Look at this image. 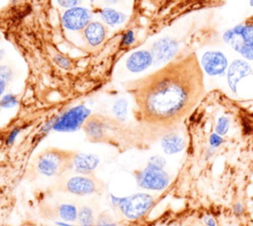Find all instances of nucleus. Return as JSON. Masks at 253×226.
<instances>
[{
	"label": "nucleus",
	"mask_w": 253,
	"mask_h": 226,
	"mask_svg": "<svg viewBox=\"0 0 253 226\" xmlns=\"http://www.w3.org/2000/svg\"><path fill=\"white\" fill-rule=\"evenodd\" d=\"M134 84L141 120L163 135L181 124L206 92L204 70L195 52L171 60Z\"/></svg>",
	"instance_id": "obj_1"
},
{
	"label": "nucleus",
	"mask_w": 253,
	"mask_h": 226,
	"mask_svg": "<svg viewBox=\"0 0 253 226\" xmlns=\"http://www.w3.org/2000/svg\"><path fill=\"white\" fill-rule=\"evenodd\" d=\"M110 201L126 218L130 220L144 216L154 203L153 196L144 192H137L127 196H118L110 193Z\"/></svg>",
	"instance_id": "obj_2"
},
{
	"label": "nucleus",
	"mask_w": 253,
	"mask_h": 226,
	"mask_svg": "<svg viewBox=\"0 0 253 226\" xmlns=\"http://www.w3.org/2000/svg\"><path fill=\"white\" fill-rule=\"evenodd\" d=\"M74 152L51 148L41 153L37 159V170L46 177H53L69 169Z\"/></svg>",
	"instance_id": "obj_3"
},
{
	"label": "nucleus",
	"mask_w": 253,
	"mask_h": 226,
	"mask_svg": "<svg viewBox=\"0 0 253 226\" xmlns=\"http://www.w3.org/2000/svg\"><path fill=\"white\" fill-rule=\"evenodd\" d=\"M91 116V110L85 105H77L68 109L56 117L52 130L57 132H73L80 129Z\"/></svg>",
	"instance_id": "obj_4"
},
{
	"label": "nucleus",
	"mask_w": 253,
	"mask_h": 226,
	"mask_svg": "<svg viewBox=\"0 0 253 226\" xmlns=\"http://www.w3.org/2000/svg\"><path fill=\"white\" fill-rule=\"evenodd\" d=\"M134 178L138 187L149 190H162L169 184L168 174L160 168L147 166L134 172Z\"/></svg>",
	"instance_id": "obj_5"
},
{
	"label": "nucleus",
	"mask_w": 253,
	"mask_h": 226,
	"mask_svg": "<svg viewBox=\"0 0 253 226\" xmlns=\"http://www.w3.org/2000/svg\"><path fill=\"white\" fill-rule=\"evenodd\" d=\"M92 11L86 7L76 6L66 9L61 16L64 29L71 32H82L92 21Z\"/></svg>",
	"instance_id": "obj_6"
},
{
	"label": "nucleus",
	"mask_w": 253,
	"mask_h": 226,
	"mask_svg": "<svg viewBox=\"0 0 253 226\" xmlns=\"http://www.w3.org/2000/svg\"><path fill=\"white\" fill-rule=\"evenodd\" d=\"M65 189L75 195H89L101 190V183L95 177L79 174L66 181Z\"/></svg>",
	"instance_id": "obj_7"
},
{
	"label": "nucleus",
	"mask_w": 253,
	"mask_h": 226,
	"mask_svg": "<svg viewBox=\"0 0 253 226\" xmlns=\"http://www.w3.org/2000/svg\"><path fill=\"white\" fill-rule=\"evenodd\" d=\"M179 49L178 41L170 37L160 38L155 40L150 48V52L153 57V63L161 64L168 63L177 54Z\"/></svg>",
	"instance_id": "obj_8"
},
{
	"label": "nucleus",
	"mask_w": 253,
	"mask_h": 226,
	"mask_svg": "<svg viewBox=\"0 0 253 226\" xmlns=\"http://www.w3.org/2000/svg\"><path fill=\"white\" fill-rule=\"evenodd\" d=\"M200 63L203 70L210 76L223 75L228 66L226 56L220 51L205 52Z\"/></svg>",
	"instance_id": "obj_9"
},
{
	"label": "nucleus",
	"mask_w": 253,
	"mask_h": 226,
	"mask_svg": "<svg viewBox=\"0 0 253 226\" xmlns=\"http://www.w3.org/2000/svg\"><path fill=\"white\" fill-rule=\"evenodd\" d=\"M107 34L108 31L104 23L99 21H91L82 31V38L88 46L96 48L103 44V42L106 40Z\"/></svg>",
	"instance_id": "obj_10"
},
{
	"label": "nucleus",
	"mask_w": 253,
	"mask_h": 226,
	"mask_svg": "<svg viewBox=\"0 0 253 226\" xmlns=\"http://www.w3.org/2000/svg\"><path fill=\"white\" fill-rule=\"evenodd\" d=\"M100 158L91 153H75L70 162L69 169H72L77 174L90 175L99 165Z\"/></svg>",
	"instance_id": "obj_11"
},
{
	"label": "nucleus",
	"mask_w": 253,
	"mask_h": 226,
	"mask_svg": "<svg viewBox=\"0 0 253 226\" xmlns=\"http://www.w3.org/2000/svg\"><path fill=\"white\" fill-rule=\"evenodd\" d=\"M252 74V69L249 63L242 59L233 60L227 69V84L229 89L237 92V84L248 75Z\"/></svg>",
	"instance_id": "obj_12"
},
{
	"label": "nucleus",
	"mask_w": 253,
	"mask_h": 226,
	"mask_svg": "<svg viewBox=\"0 0 253 226\" xmlns=\"http://www.w3.org/2000/svg\"><path fill=\"white\" fill-rule=\"evenodd\" d=\"M153 64V57L150 51L139 49L131 52L126 60V67L131 73H140Z\"/></svg>",
	"instance_id": "obj_13"
},
{
	"label": "nucleus",
	"mask_w": 253,
	"mask_h": 226,
	"mask_svg": "<svg viewBox=\"0 0 253 226\" xmlns=\"http://www.w3.org/2000/svg\"><path fill=\"white\" fill-rule=\"evenodd\" d=\"M83 129L87 137L94 142L103 141L107 136V126L98 116H90L84 123Z\"/></svg>",
	"instance_id": "obj_14"
},
{
	"label": "nucleus",
	"mask_w": 253,
	"mask_h": 226,
	"mask_svg": "<svg viewBox=\"0 0 253 226\" xmlns=\"http://www.w3.org/2000/svg\"><path fill=\"white\" fill-rule=\"evenodd\" d=\"M161 147L167 155H173L181 152L185 147V142L182 136L174 131L162 135Z\"/></svg>",
	"instance_id": "obj_15"
},
{
	"label": "nucleus",
	"mask_w": 253,
	"mask_h": 226,
	"mask_svg": "<svg viewBox=\"0 0 253 226\" xmlns=\"http://www.w3.org/2000/svg\"><path fill=\"white\" fill-rule=\"evenodd\" d=\"M99 15L101 17V20L104 22V24L111 27L121 25L125 23V21L126 20V14L109 6H106L100 9Z\"/></svg>",
	"instance_id": "obj_16"
},
{
	"label": "nucleus",
	"mask_w": 253,
	"mask_h": 226,
	"mask_svg": "<svg viewBox=\"0 0 253 226\" xmlns=\"http://www.w3.org/2000/svg\"><path fill=\"white\" fill-rule=\"evenodd\" d=\"M58 215L65 222H73L77 220L78 209L74 204L62 203L58 207Z\"/></svg>",
	"instance_id": "obj_17"
},
{
	"label": "nucleus",
	"mask_w": 253,
	"mask_h": 226,
	"mask_svg": "<svg viewBox=\"0 0 253 226\" xmlns=\"http://www.w3.org/2000/svg\"><path fill=\"white\" fill-rule=\"evenodd\" d=\"M127 107L128 103L125 98H119L113 104V113L119 121H126L127 118Z\"/></svg>",
	"instance_id": "obj_18"
},
{
	"label": "nucleus",
	"mask_w": 253,
	"mask_h": 226,
	"mask_svg": "<svg viewBox=\"0 0 253 226\" xmlns=\"http://www.w3.org/2000/svg\"><path fill=\"white\" fill-rule=\"evenodd\" d=\"M233 29L240 35L245 44L253 46V24H239Z\"/></svg>",
	"instance_id": "obj_19"
},
{
	"label": "nucleus",
	"mask_w": 253,
	"mask_h": 226,
	"mask_svg": "<svg viewBox=\"0 0 253 226\" xmlns=\"http://www.w3.org/2000/svg\"><path fill=\"white\" fill-rule=\"evenodd\" d=\"M77 220L81 224V226L84 225H90L94 222V214L91 207L84 205L79 208L78 210V217Z\"/></svg>",
	"instance_id": "obj_20"
},
{
	"label": "nucleus",
	"mask_w": 253,
	"mask_h": 226,
	"mask_svg": "<svg viewBox=\"0 0 253 226\" xmlns=\"http://www.w3.org/2000/svg\"><path fill=\"white\" fill-rule=\"evenodd\" d=\"M19 100L15 94L7 93L0 98V108L2 109H13L17 107Z\"/></svg>",
	"instance_id": "obj_21"
},
{
	"label": "nucleus",
	"mask_w": 253,
	"mask_h": 226,
	"mask_svg": "<svg viewBox=\"0 0 253 226\" xmlns=\"http://www.w3.org/2000/svg\"><path fill=\"white\" fill-rule=\"evenodd\" d=\"M229 124H230L229 118L225 115H221L220 117H218V119L216 121L215 133H217L220 136L225 135L229 129Z\"/></svg>",
	"instance_id": "obj_22"
},
{
	"label": "nucleus",
	"mask_w": 253,
	"mask_h": 226,
	"mask_svg": "<svg viewBox=\"0 0 253 226\" xmlns=\"http://www.w3.org/2000/svg\"><path fill=\"white\" fill-rule=\"evenodd\" d=\"M135 40H136V38L133 30H127L122 35L120 44L123 47H128L132 45L135 42Z\"/></svg>",
	"instance_id": "obj_23"
},
{
	"label": "nucleus",
	"mask_w": 253,
	"mask_h": 226,
	"mask_svg": "<svg viewBox=\"0 0 253 226\" xmlns=\"http://www.w3.org/2000/svg\"><path fill=\"white\" fill-rule=\"evenodd\" d=\"M13 78V71L7 65H0V81L5 82L6 84L10 82Z\"/></svg>",
	"instance_id": "obj_24"
},
{
	"label": "nucleus",
	"mask_w": 253,
	"mask_h": 226,
	"mask_svg": "<svg viewBox=\"0 0 253 226\" xmlns=\"http://www.w3.org/2000/svg\"><path fill=\"white\" fill-rule=\"evenodd\" d=\"M53 61L62 69H67L71 66V63L68 60V58H66L64 55L60 53H57L53 56Z\"/></svg>",
	"instance_id": "obj_25"
},
{
	"label": "nucleus",
	"mask_w": 253,
	"mask_h": 226,
	"mask_svg": "<svg viewBox=\"0 0 253 226\" xmlns=\"http://www.w3.org/2000/svg\"><path fill=\"white\" fill-rule=\"evenodd\" d=\"M166 161L161 156H152L147 162V166H151L154 168H160L163 169Z\"/></svg>",
	"instance_id": "obj_26"
},
{
	"label": "nucleus",
	"mask_w": 253,
	"mask_h": 226,
	"mask_svg": "<svg viewBox=\"0 0 253 226\" xmlns=\"http://www.w3.org/2000/svg\"><path fill=\"white\" fill-rule=\"evenodd\" d=\"M20 131H21V128H20V127H14V128L8 133V135H7V137H6V144H7V145L13 144V143L15 142L17 136L19 135Z\"/></svg>",
	"instance_id": "obj_27"
},
{
	"label": "nucleus",
	"mask_w": 253,
	"mask_h": 226,
	"mask_svg": "<svg viewBox=\"0 0 253 226\" xmlns=\"http://www.w3.org/2000/svg\"><path fill=\"white\" fill-rule=\"evenodd\" d=\"M58 5L65 9H70L73 7L78 6L80 0H56Z\"/></svg>",
	"instance_id": "obj_28"
},
{
	"label": "nucleus",
	"mask_w": 253,
	"mask_h": 226,
	"mask_svg": "<svg viewBox=\"0 0 253 226\" xmlns=\"http://www.w3.org/2000/svg\"><path fill=\"white\" fill-rule=\"evenodd\" d=\"M222 143V136L218 135L217 133H212L211 134L210 136V144H211V147L212 148H215V147H218L220 144Z\"/></svg>",
	"instance_id": "obj_29"
},
{
	"label": "nucleus",
	"mask_w": 253,
	"mask_h": 226,
	"mask_svg": "<svg viewBox=\"0 0 253 226\" xmlns=\"http://www.w3.org/2000/svg\"><path fill=\"white\" fill-rule=\"evenodd\" d=\"M233 212H234L236 215H240V214L243 212L242 204H241V203H236V204H234V206H233Z\"/></svg>",
	"instance_id": "obj_30"
},
{
	"label": "nucleus",
	"mask_w": 253,
	"mask_h": 226,
	"mask_svg": "<svg viewBox=\"0 0 253 226\" xmlns=\"http://www.w3.org/2000/svg\"><path fill=\"white\" fill-rule=\"evenodd\" d=\"M204 221H205V223H206L208 226H215V221H214V219H213L212 217H211V216L206 217V218L204 219Z\"/></svg>",
	"instance_id": "obj_31"
},
{
	"label": "nucleus",
	"mask_w": 253,
	"mask_h": 226,
	"mask_svg": "<svg viewBox=\"0 0 253 226\" xmlns=\"http://www.w3.org/2000/svg\"><path fill=\"white\" fill-rule=\"evenodd\" d=\"M84 226H116L115 223H111V222H104V223H100V224H90V225H84Z\"/></svg>",
	"instance_id": "obj_32"
},
{
	"label": "nucleus",
	"mask_w": 253,
	"mask_h": 226,
	"mask_svg": "<svg viewBox=\"0 0 253 226\" xmlns=\"http://www.w3.org/2000/svg\"><path fill=\"white\" fill-rule=\"evenodd\" d=\"M6 83L3 82V81H0V98L3 96L4 92H5V89H6Z\"/></svg>",
	"instance_id": "obj_33"
},
{
	"label": "nucleus",
	"mask_w": 253,
	"mask_h": 226,
	"mask_svg": "<svg viewBox=\"0 0 253 226\" xmlns=\"http://www.w3.org/2000/svg\"><path fill=\"white\" fill-rule=\"evenodd\" d=\"M106 4H109V5H114V4H117L119 2H121L122 0H103Z\"/></svg>",
	"instance_id": "obj_34"
},
{
	"label": "nucleus",
	"mask_w": 253,
	"mask_h": 226,
	"mask_svg": "<svg viewBox=\"0 0 253 226\" xmlns=\"http://www.w3.org/2000/svg\"><path fill=\"white\" fill-rule=\"evenodd\" d=\"M56 225L58 226H73L71 224H69V222H65V221H62V222H55Z\"/></svg>",
	"instance_id": "obj_35"
},
{
	"label": "nucleus",
	"mask_w": 253,
	"mask_h": 226,
	"mask_svg": "<svg viewBox=\"0 0 253 226\" xmlns=\"http://www.w3.org/2000/svg\"><path fill=\"white\" fill-rule=\"evenodd\" d=\"M4 55H5V51H4V49H2V48H0V61L3 59V57H4Z\"/></svg>",
	"instance_id": "obj_36"
},
{
	"label": "nucleus",
	"mask_w": 253,
	"mask_h": 226,
	"mask_svg": "<svg viewBox=\"0 0 253 226\" xmlns=\"http://www.w3.org/2000/svg\"><path fill=\"white\" fill-rule=\"evenodd\" d=\"M249 3H250V6H253V0H249Z\"/></svg>",
	"instance_id": "obj_37"
}]
</instances>
